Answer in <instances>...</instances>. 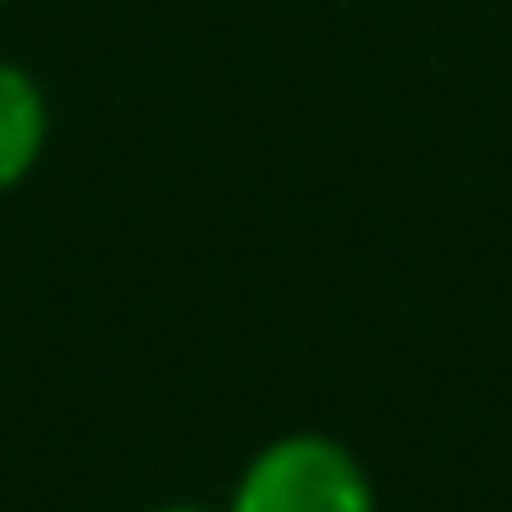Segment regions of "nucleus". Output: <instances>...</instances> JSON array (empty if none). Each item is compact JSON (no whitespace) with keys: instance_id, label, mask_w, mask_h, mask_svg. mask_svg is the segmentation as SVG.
I'll list each match as a JSON object with an SVG mask.
<instances>
[{"instance_id":"7ed1b4c3","label":"nucleus","mask_w":512,"mask_h":512,"mask_svg":"<svg viewBox=\"0 0 512 512\" xmlns=\"http://www.w3.org/2000/svg\"><path fill=\"white\" fill-rule=\"evenodd\" d=\"M149 512H210V507H199V501H166V507H149Z\"/></svg>"},{"instance_id":"f03ea898","label":"nucleus","mask_w":512,"mask_h":512,"mask_svg":"<svg viewBox=\"0 0 512 512\" xmlns=\"http://www.w3.org/2000/svg\"><path fill=\"white\" fill-rule=\"evenodd\" d=\"M50 133H56V111L39 72L17 56H0V199L45 166Z\"/></svg>"},{"instance_id":"f257e3e1","label":"nucleus","mask_w":512,"mask_h":512,"mask_svg":"<svg viewBox=\"0 0 512 512\" xmlns=\"http://www.w3.org/2000/svg\"><path fill=\"white\" fill-rule=\"evenodd\" d=\"M226 512H375V485L336 435L292 430L243 463Z\"/></svg>"},{"instance_id":"20e7f679","label":"nucleus","mask_w":512,"mask_h":512,"mask_svg":"<svg viewBox=\"0 0 512 512\" xmlns=\"http://www.w3.org/2000/svg\"><path fill=\"white\" fill-rule=\"evenodd\" d=\"M0 6H6V0H0Z\"/></svg>"}]
</instances>
